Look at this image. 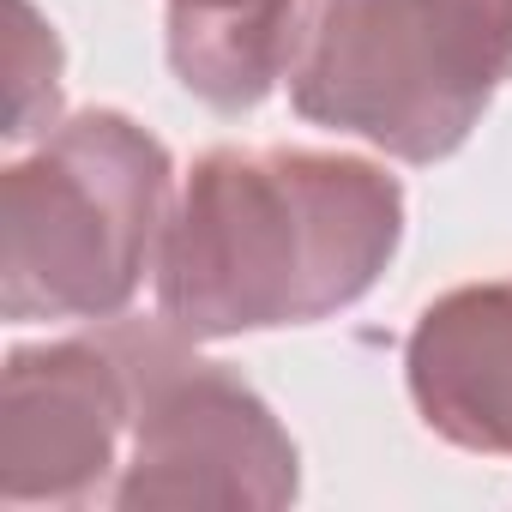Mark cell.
Wrapping results in <instances>:
<instances>
[{"mask_svg": "<svg viewBox=\"0 0 512 512\" xmlns=\"http://www.w3.org/2000/svg\"><path fill=\"white\" fill-rule=\"evenodd\" d=\"M404 241V187L368 157L217 145L169 199L157 314L205 344L356 308Z\"/></svg>", "mask_w": 512, "mask_h": 512, "instance_id": "obj_1", "label": "cell"}, {"mask_svg": "<svg viewBox=\"0 0 512 512\" xmlns=\"http://www.w3.org/2000/svg\"><path fill=\"white\" fill-rule=\"evenodd\" d=\"M175 163L121 109H79L0 181V308L31 320H115L169 217Z\"/></svg>", "mask_w": 512, "mask_h": 512, "instance_id": "obj_2", "label": "cell"}, {"mask_svg": "<svg viewBox=\"0 0 512 512\" xmlns=\"http://www.w3.org/2000/svg\"><path fill=\"white\" fill-rule=\"evenodd\" d=\"M512 79V0H308L290 103L398 163L452 157Z\"/></svg>", "mask_w": 512, "mask_h": 512, "instance_id": "obj_3", "label": "cell"}, {"mask_svg": "<svg viewBox=\"0 0 512 512\" xmlns=\"http://www.w3.org/2000/svg\"><path fill=\"white\" fill-rule=\"evenodd\" d=\"M133 356V434L115 506H290L302 458L235 368L193 356L169 320L121 326Z\"/></svg>", "mask_w": 512, "mask_h": 512, "instance_id": "obj_4", "label": "cell"}, {"mask_svg": "<svg viewBox=\"0 0 512 512\" xmlns=\"http://www.w3.org/2000/svg\"><path fill=\"white\" fill-rule=\"evenodd\" d=\"M133 434V356L121 326L19 344L0 386V500L91 506L115 494Z\"/></svg>", "mask_w": 512, "mask_h": 512, "instance_id": "obj_5", "label": "cell"}, {"mask_svg": "<svg viewBox=\"0 0 512 512\" xmlns=\"http://www.w3.org/2000/svg\"><path fill=\"white\" fill-rule=\"evenodd\" d=\"M416 416L482 458H512V278L434 296L404 344Z\"/></svg>", "mask_w": 512, "mask_h": 512, "instance_id": "obj_6", "label": "cell"}, {"mask_svg": "<svg viewBox=\"0 0 512 512\" xmlns=\"http://www.w3.org/2000/svg\"><path fill=\"white\" fill-rule=\"evenodd\" d=\"M308 0H169V67L217 115L260 109L296 67Z\"/></svg>", "mask_w": 512, "mask_h": 512, "instance_id": "obj_7", "label": "cell"}, {"mask_svg": "<svg viewBox=\"0 0 512 512\" xmlns=\"http://www.w3.org/2000/svg\"><path fill=\"white\" fill-rule=\"evenodd\" d=\"M13 97H7V145H31L61 127V37L37 0H13Z\"/></svg>", "mask_w": 512, "mask_h": 512, "instance_id": "obj_8", "label": "cell"}]
</instances>
